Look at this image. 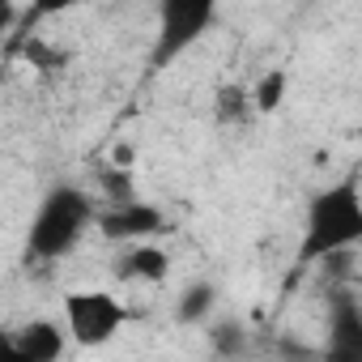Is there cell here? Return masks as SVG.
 Wrapping results in <instances>:
<instances>
[{
	"label": "cell",
	"instance_id": "obj_13",
	"mask_svg": "<svg viewBox=\"0 0 362 362\" xmlns=\"http://www.w3.org/2000/svg\"><path fill=\"white\" fill-rule=\"evenodd\" d=\"M13 22H18V9H13V5H0V35H5Z\"/></svg>",
	"mask_w": 362,
	"mask_h": 362
},
{
	"label": "cell",
	"instance_id": "obj_3",
	"mask_svg": "<svg viewBox=\"0 0 362 362\" xmlns=\"http://www.w3.org/2000/svg\"><path fill=\"white\" fill-rule=\"evenodd\" d=\"M60 307H64V337H69V345H81V349H103L128 324L124 303L98 286L69 290Z\"/></svg>",
	"mask_w": 362,
	"mask_h": 362
},
{
	"label": "cell",
	"instance_id": "obj_10",
	"mask_svg": "<svg viewBox=\"0 0 362 362\" xmlns=\"http://www.w3.org/2000/svg\"><path fill=\"white\" fill-rule=\"evenodd\" d=\"M214 119H218V124H226V128H235V124L252 119L247 90H243V86H222V90L214 94Z\"/></svg>",
	"mask_w": 362,
	"mask_h": 362
},
{
	"label": "cell",
	"instance_id": "obj_7",
	"mask_svg": "<svg viewBox=\"0 0 362 362\" xmlns=\"http://www.w3.org/2000/svg\"><path fill=\"white\" fill-rule=\"evenodd\" d=\"M166 273H170V256L158 243H128L115 260V277L124 281H166Z\"/></svg>",
	"mask_w": 362,
	"mask_h": 362
},
{
	"label": "cell",
	"instance_id": "obj_11",
	"mask_svg": "<svg viewBox=\"0 0 362 362\" xmlns=\"http://www.w3.org/2000/svg\"><path fill=\"white\" fill-rule=\"evenodd\" d=\"M218 303V290L209 281H197L192 290H184V298H179V320H205Z\"/></svg>",
	"mask_w": 362,
	"mask_h": 362
},
{
	"label": "cell",
	"instance_id": "obj_2",
	"mask_svg": "<svg viewBox=\"0 0 362 362\" xmlns=\"http://www.w3.org/2000/svg\"><path fill=\"white\" fill-rule=\"evenodd\" d=\"M94 214H98L94 201H90L81 188H73V184L52 188V192L39 201L35 218H30V230H26V256L39 260V264H56V260H64V256L81 243V235L94 226Z\"/></svg>",
	"mask_w": 362,
	"mask_h": 362
},
{
	"label": "cell",
	"instance_id": "obj_8",
	"mask_svg": "<svg viewBox=\"0 0 362 362\" xmlns=\"http://www.w3.org/2000/svg\"><path fill=\"white\" fill-rule=\"evenodd\" d=\"M324 362H362V320L354 303H341L328 328V358Z\"/></svg>",
	"mask_w": 362,
	"mask_h": 362
},
{
	"label": "cell",
	"instance_id": "obj_9",
	"mask_svg": "<svg viewBox=\"0 0 362 362\" xmlns=\"http://www.w3.org/2000/svg\"><path fill=\"white\" fill-rule=\"evenodd\" d=\"M286 94H290V73H286V69H269V73H260L256 86L247 90L252 115H273V111H281Z\"/></svg>",
	"mask_w": 362,
	"mask_h": 362
},
{
	"label": "cell",
	"instance_id": "obj_1",
	"mask_svg": "<svg viewBox=\"0 0 362 362\" xmlns=\"http://www.w3.org/2000/svg\"><path fill=\"white\" fill-rule=\"evenodd\" d=\"M358 243H362V192H358V179L345 175L311 197L298 260H337Z\"/></svg>",
	"mask_w": 362,
	"mask_h": 362
},
{
	"label": "cell",
	"instance_id": "obj_4",
	"mask_svg": "<svg viewBox=\"0 0 362 362\" xmlns=\"http://www.w3.org/2000/svg\"><path fill=\"white\" fill-rule=\"evenodd\" d=\"M218 22L214 0H162L158 5V43H153V64H170L184 56L192 43L205 39V30Z\"/></svg>",
	"mask_w": 362,
	"mask_h": 362
},
{
	"label": "cell",
	"instance_id": "obj_6",
	"mask_svg": "<svg viewBox=\"0 0 362 362\" xmlns=\"http://www.w3.org/2000/svg\"><path fill=\"white\" fill-rule=\"evenodd\" d=\"M9 332L30 362H64V354H69L64 324H56V320H26L22 328H9Z\"/></svg>",
	"mask_w": 362,
	"mask_h": 362
},
{
	"label": "cell",
	"instance_id": "obj_5",
	"mask_svg": "<svg viewBox=\"0 0 362 362\" xmlns=\"http://www.w3.org/2000/svg\"><path fill=\"white\" fill-rule=\"evenodd\" d=\"M94 226L103 239L111 243H153L162 230H166V218L158 205H145V201H128V205H107L103 214H94Z\"/></svg>",
	"mask_w": 362,
	"mask_h": 362
},
{
	"label": "cell",
	"instance_id": "obj_12",
	"mask_svg": "<svg viewBox=\"0 0 362 362\" xmlns=\"http://www.w3.org/2000/svg\"><path fill=\"white\" fill-rule=\"evenodd\" d=\"M0 362H30L22 349H18V341H13V332H0Z\"/></svg>",
	"mask_w": 362,
	"mask_h": 362
}]
</instances>
